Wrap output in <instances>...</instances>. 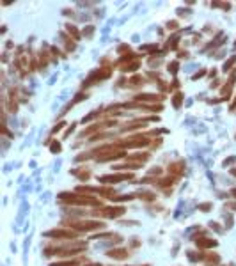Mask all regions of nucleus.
I'll return each mask as SVG.
<instances>
[{"label": "nucleus", "mask_w": 236, "mask_h": 266, "mask_svg": "<svg viewBox=\"0 0 236 266\" xmlns=\"http://www.w3.org/2000/svg\"><path fill=\"white\" fill-rule=\"evenodd\" d=\"M101 215H103V216H106V218H117V216L124 215V208H123V206H116V208H103Z\"/></svg>", "instance_id": "nucleus-4"}, {"label": "nucleus", "mask_w": 236, "mask_h": 266, "mask_svg": "<svg viewBox=\"0 0 236 266\" xmlns=\"http://www.w3.org/2000/svg\"><path fill=\"white\" fill-rule=\"evenodd\" d=\"M209 227H211V229H215L217 232H222V227H218V225H217V222H211V225H209Z\"/></svg>", "instance_id": "nucleus-27"}, {"label": "nucleus", "mask_w": 236, "mask_h": 266, "mask_svg": "<svg viewBox=\"0 0 236 266\" xmlns=\"http://www.w3.org/2000/svg\"><path fill=\"white\" fill-rule=\"evenodd\" d=\"M197 245L202 247V249H206V247H215L217 241H215V239H202V238H199V239H197Z\"/></svg>", "instance_id": "nucleus-10"}, {"label": "nucleus", "mask_w": 236, "mask_h": 266, "mask_svg": "<svg viewBox=\"0 0 236 266\" xmlns=\"http://www.w3.org/2000/svg\"><path fill=\"white\" fill-rule=\"evenodd\" d=\"M135 99H139V101H149V103H153V101H162L163 99V96H158V94H139V96H135Z\"/></svg>", "instance_id": "nucleus-7"}, {"label": "nucleus", "mask_w": 236, "mask_h": 266, "mask_svg": "<svg viewBox=\"0 0 236 266\" xmlns=\"http://www.w3.org/2000/svg\"><path fill=\"white\" fill-rule=\"evenodd\" d=\"M48 238H57V239H75L76 234L73 231H64V229H55V231H50L46 232Z\"/></svg>", "instance_id": "nucleus-3"}, {"label": "nucleus", "mask_w": 236, "mask_h": 266, "mask_svg": "<svg viewBox=\"0 0 236 266\" xmlns=\"http://www.w3.org/2000/svg\"><path fill=\"white\" fill-rule=\"evenodd\" d=\"M62 126H64V123H57V126H53V130H52V133H57L59 130H62Z\"/></svg>", "instance_id": "nucleus-28"}, {"label": "nucleus", "mask_w": 236, "mask_h": 266, "mask_svg": "<svg viewBox=\"0 0 236 266\" xmlns=\"http://www.w3.org/2000/svg\"><path fill=\"white\" fill-rule=\"evenodd\" d=\"M204 73H206V69H201L199 73H195V75H194V80H197L199 76H204Z\"/></svg>", "instance_id": "nucleus-29"}, {"label": "nucleus", "mask_w": 236, "mask_h": 266, "mask_svg": "<svg viewBox=\"0 0 236 266\" xmlns=\"http://www.w3.org/2000/svg\"><path fill=\"white\" fill-rule=\"evenodd\" d=\"M66 30H68V32H69V34H71V36H73V37H75L76 41L80 39V34H78V30H76V29H75L73 25H66Z\"/></svg>", "instance_id": "nucleus-17"}, {"label": "nucleus", "mask_w": 236, "mask_h": 266, "mask_svg": "<svg viewBox=\"0 0 236 266\" xmlns=\"http://www.w3.org/2000/svg\"><path fill=\"white\" fill-rule=\"evenodd\" d=\"M123 52H128V53H130V46H126V44H121V46L117 48V53H123Z\"/></svg>", "instance_id": "nucleus-24"}, {"label": "nucleus", "mask_w": 236, "mask_h": 266, "mask_svg": "<svg viewBox=\"0 0 236 266\" xmlns=\"http://www.w3.org/2000/svg\"><path fill=\"white\" fill-rule=\"evenodd\" d=\"M231 174H232V176H236V169H231Z\"/></svg>", "instance_id": "nucleus-34"}, {"label": "nucleus", "mask_w": 236, "mask_h": 266, "mask_svg": "<svg viewBox=\"0 0 236 266\" xmlns=\"http://www.w3.org/2000/svg\"><path fill=\"white\" fill-rule=\"evenodd\" d=\"M66 225H71L76 231H94V229H101L103 227L101 222H75V220L66 222Z\"/></svg>", "instance_id": "nucleus-1"}, {"label": "nucleus", "mask_w": 236, "mask_h": 266, "mask_svg": "<svg viewBox=\"0 0 236 266\" xmlns=\"http://www.w3.org/2000/svg\"><path fill=\"white\" fill-rule=\"evenodd\" d=\"M52 153H60V144H59V142H53V144H52Z\"/></svg>", "instance_id": "nucleus-25"}, {"label": "nucleus", "mask_w": 236, "mask_h": 266, "mask_svg": "<svg viewBox=\"0 0 236 266\" xmlns=\"http://www.w3.org/2000/svg\"><path fill=\"white\" fill-rule=\"evenodd\" d=\"M213 6H215V7H222V9H229V7H231L229 4H222V2H215Z\"/></svg>", "instance_id": "nucleus-26"}, {"label": "nucleus", "mask_w": 236, "mask_h": 266, "mask_svg": "<svg viewBox=\"0 0 236 266\" xmlns=\"http://www.w3.org/2000/svg\"><path fill=\"white\" fill-rule=\"evenodd\" d=\"M178 57H179V59H183V57L186 59V57H188V53H186V52H179V55H178Z\"/></svg>", "instance_id": "nucleus-32"}, {"label": "nucleus", "mask_w": 236, "mask_h": 266, "mask_svg": "<svg viewBox=\"0 0 236 266\" xmlns=\"http://www.w3.org/2000/svg\"><path fill=\"white\" fill-rule=\"evenodd\" d=\"M92 34H94V27H92V25H89V27L83 29V36H85V37H91Z\"/></svg>", "instance_id": "nucleus-20"}, {"label": "nucleus", "mask_w": 236, "mask_h": 266, "mask_svg": "<svg viewBox=\"0 0 236 266\" xmlns=\"http://www.w3.org/2000/svg\"><path fill=\"white\" fill-rule=\"evenodd\" d=\"M167 29H169V30H176V29H178V21H169Z\"/></svg>", "instance_id": "nucleus-23"}, {"label": "nucleus", "mask_w": 236, "mask_h": 266, "mask_svg": "<svg viewBox=\"0 0 236 266\" xmlns=\"http://www.w3.org/2000/svg\"><path fill=\"white\" fill-rule=\"evenodd\" d=\"M178 69H179V64H178L176 60L169 64V71H170V73H172V75H176V73H178Z\"/></svg>", "instance_id": "nucleus-19"}, {"label": "nucleus", "mask_w": 236, "mask_h": 266, "mask_svg": "<svg viewBox=\"0 0 236 266\" xmlns=\"http://www.w3.org/2000/svg\"><path fill=\"white\" fill-rule=\"evenodd\" d=\"M142 167V163H139V162H135V163H124V165H116V167H112V169H116V170H123V169H130V170H137V169H140Z\"/></svg>", "instance_id": "nucleus-9"}, {"label": "nucleus", "mask_w": 236, "mask_h": 266, "mask_svg": "<svg viewBox=\"0 0 236 266\" xmlns=\"http://www.w3.org/2000/svg\"><path fill=\"white\" fill-rule=\"evenodd\" d=\"M124 179H133V176L132 174H106V176H101L99 177V181L101 183H119V181H124Z\"/></svg>", "instance_id": "nucleus-2"}, {"label": "nucleus", "mask_w": 236, "mask_h": 266, "mask_svg": "<svg viewBox=\"0 0 236 266\" xmlns=\"http://www.w3.org/2000/svg\"><path fill=\"white\" fill-rule=\"evenodd\" d=\"M50 266H76L75 261H60V262H53Z\"/></svg>", "instance_id": "nucleus-18"}, {"label": "nucleus", "mask_w": 236, "mask_h": 266, "mask_svg": "<svg viewBox=\"0 0 236 266\" xmlns=\"http://www.w3.org/2000/svg\"><path fill=\"white\" fill-rule=\"evenodd\" d=\"M181 103H183V94H181V92H176V94L172 96V105H174V108H179Z\"/></svg>", "instance_id": "nucleus-11"}, {"label": "nucleus", "mask_w": 236, "mask_h": 266, "mask_svg": "<svg viewBox=\"0 0 236 266\" xmlns=\"http://www.w3.org/2000/svg\"><path fill=\"white\" fill-rule=\"evenodd\" d=\"M73 130H75V124H71V126H69V128L66 130V133H64V137H68V135H69V133H71Z\"/></svg>", "instance_id": "nucleus-30"}, {"label": "nucleus", "mask_w": 236, "mask_h": 266, "mask_svg": "<svg viewBox=\"0 0 236 266\" xmlns=\"http://www.w3.org/2000/svg\"><path fill=\"white\" fill-rule=\"evenodd\" d=\"M174 183V177H165V179H158V186H169V185H172Z\"/></svg>", "instance_id": "nucleus-16"}, {"label": "nucleus", "mask_w": 236, "mask_h": 266, "mask_svg": "<svg viewBox=\"0 0 236 266\" xmlns=\"http://www.w3.org/2000/svg\"><path fill=\"white\" fill-rule=\"evenodd\" d=\"M178 87H179V82H178V80H174V82H172V89H178Z\"/></svg>", "instance_id": "nucleus-33"}, {"label": "nucleus", "mask_w": 236, "mask_h": 266, "mask_svg": "<svg viewBox=\"0 0 236 266\" xmlns=\"http://www.w3.org/2000/svg\"><path fill=\"white\" fill-rule=\"evenodd\" d=\"M234 160H236V158H229V160L224 162V165H231V163H234Z\"/></svg>", "instance_id": "nucleus-31"}, {"label": "nucleus", "mask_w": 236, "mask_h": 266, "mask_svg": "<svg viewBox=\"0 0 236 266\" xmlns=\"http://www.w3.org/2000/svg\"><path fill=\"white\" fill-rule=\"evenodd\" d=\"M234 64H236V57L232 55L229 60H225V64H224V71H225V73H227V71H231V69H232L231 66H234Z\"/></svg>", "instance_id": "nucleus-15"}, {"label": "nucleus", "mask_w": 236, "mask_h": 266, "mask_svg": "<svg viewBox=\"0 0 236 266\" xmlns=\"http://www.w3.org/2000/svg\"><path fill=\"white\" fill-rule=\"evenodd\" d=\"M199 209H201V211H209V209H211V204H209V202H204V204H199Z\"/></svg>", "instance_id": "nucleus-22"}, {"label": "nucleus", "mask_w": 236, "mask_h": 266, "mask_svg": "<svg viewBox=\"0 0 236 266\" xmlns=\"http://www.w3.org/2000/svg\"><path fill=\"white\" fill-rule=\"evenodd\" d=\"M231 195H234V197H236V188H234V190H231Z\"/></svg>", "instance_id": "nucleus-35"}, {"label": "nucleus", "mask_w": 236, "mask_h": 266, "mask_svg": "<svg viewBox=\"0 0 236 266\" xmlns=\"http://www.w3.org/2000/svg\"><path fill=\"white\" fill-rule=\"evenodd\" d=\"M229 206H231V208H232V209H236V204H229Z\"/></svg>", "instance_id": "nucleus-36"}, {"label": "nucleus", "mask_w": 236, "mask_h": 266, "mask_svg": "<svg viewBox=\"0 0 236 266\" xmlns=\"http://www.w3.org/2000/svg\"><path fill=\"white\" fill-rule=\"evenodd\" d=\"M130 85H144V76H140V75H135V76H132L130 78Z\"/></svg>", "instance_id": "nucleus-13"}, {"label": "nucleus", "mask_w": 236, "mask_h": 266, "mask_svg": "<svg viewBox=\"0 0 236 266\" xmlns=\"http://www.w3.org/2000/svg\"><path fill=\"white\" fill-rule=\"evenodd\" d=\"M169 172L172 174L174 177H179L183 172H185V162L183 160H178V162H172L169 165Z\"/></svg>", "instance_id": "nucleus-5"}, {"label": "nucleus", "mask_w": 236, "mask_h": 266, "mask_svg": "<svg viewBox=\"0 0 236 266\" xmlns=\"http://www.w3.org/2000/svg\"><path fill=\"white\" fill-rule=\"evenodd\" d=\"M106 256L112 257V259H126L128 256H130V252L124 250V249H112V250L106 252Z\"/></svg>", "instance_id": "nucleus-6"}, {"label": "nucleus", "mask_w": 236, "mask_h": 266, "mask_svg": "<svg viewBox=\"0 0 236 266\" xmlns=\"http://www.w3.org/2000/svg\"><path fill=\"white\" fill-rule=\"evenodd\" d=\"M158 46H156V44H146V46H142L140 50H144V52H155Z\"/></svg>", "instance_id": "nucleus-21"}, {"label": "nucleus", "mask_w": 236, "mask_h": 266, "mask_svg": "<svg viewBox=\"0 0 236 266\" xmlns=\"http://www.w3.org/2000/svg\"><path fill=\"white\" fill-rule=\"evenodd\" d=\"M139 66H140L139 62H132V64H124L121 69H123L124 73H128V71H137V68H139Z\"/></svg>", "instance_id": "nucleus-12"}, {"label": "nucleus", "mask_w": 236, "mask_h": 266, "mask_svg": "<svg viewBox=\"0 0 236 266\" xmlns=\"http://www.w3.org/2000/svg\"><path fill=\"white\" fill-rule=\"evenodd\" d=\"M140 199H144V201H155V193H151V192H140V193H137Z\"/></svg>", "instance_id": "nucleus-14"}, {"label": "nucleus", "mask_w": 236, "mask_h": 266, "mask_svg": "<svg viewBox=\"0 0 236 266\" xmlns=\"http://www.w3.org/2000/svg\"><path fill=\"white\" fill-rule=\"evenodd\" d=\"M144 126H146L144 121H133V123H130V124L123 126V131H132V130H139V128H144Z\"/></svg>", "instance_id": "nucleus-8"}]
</instances>
